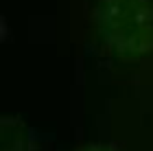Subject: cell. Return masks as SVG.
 <instances>
[{
  "instance_id": "obj_2",
  "label": "cell",
  "mask_w": 153,
  "mask_h": 151,
  "mask_svg": "<svg viewBox=\"0 0 153 151\" xmlns=\"http://www.w3.org/2000/svg\"><path fill=\"white\" fill-rule=\"evenodd\" d=\"M2 151H35L29 127H24L16 118H4L2 121Z\"/></svg>"
},
{
  "instance_id": "obj_1",
  "label": "cell",
  "mask_w": 153,
  "mask_h": 151,
  "mask_svg": "<svg viewBox=\"0 0 153 151\" xmlns=\"http://www.w3.org/2000/svg\"><path fill=\"white\" fill-rule=\"evenodd\" d=\"M94 20L103 44L112 53L140 57L153 51L151 0H99Z\"/></svg>"
},
{
  "instance_id": "obj_3",
  "label": "cell",
  "mask_w": 153,
  "mask_h": 151,
  "mask_svg": "<svg viewBox=\"0 0 153 151\" xmlns=\"http://www.w3.org/2000/svg\"><path fill=\"white\" fill-rule=\"evenodd\" d=\"M79 151H118V147L112 142H92V145L81 147Z\"/></svg>"
}]
</instances>
